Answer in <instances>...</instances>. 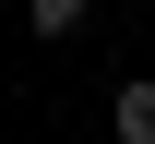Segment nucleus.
<instances>
[{
    "instance_id": "nucleus-1",
    "label": "nucleus",
    "mask_w": 155,
    "mask_h": 144,
    "mask_svg": "<svg viewBox=\"0 0 155 144\" xmlns=\"http://www.w3.org/2000/svg\"><path fill=\"white\" fill-rule=\"evenodd\" d=\"M107 120H119V144H155V84H119Z\"/></svg>"
},
{
    "instance_id": "nucleus-2",
    "label": "nucleus",
    "mask_w": 155,
    "mask_h": 144,
    "mask_svg": "<svg viewBox=\"0 0 155 144\" xmlns=\"http://www.w3.org/2000/svg\"><path fill=\"white\" fill-rule=\"evenodd\" d=\"M24 24H36V36H72V24H84V0H24Z\"/></svg>"
}]
</instances>
